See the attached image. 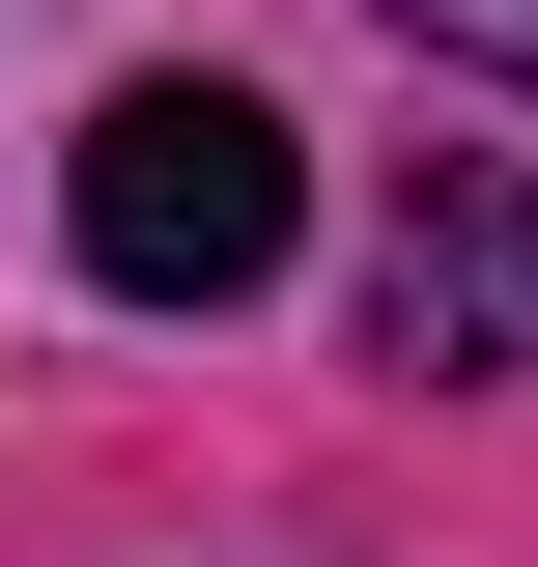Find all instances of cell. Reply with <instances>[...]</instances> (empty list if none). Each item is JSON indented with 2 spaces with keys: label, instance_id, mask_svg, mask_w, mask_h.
Listing matches in <instances>:
<instances>
[{
  "label": "cell",
  "instance_id": "cell-3",
  "mask_svg": "<svg viewBox=\"0 0 538 567\" xmlns=\"http://www.w3.org/2000/svg\"><path fill=\"white\" fill-rule=\"evenodd\" d=\"M425 58H482V85H538V0H397Z\"/></svg>",
  "mask_w": 538,
  "mask_h": 567
},
{
  "label": "cell",
  "instance_id": "cell-2",
  "mask_svg": "<svg viewBox=\"0 0 538 567\" xmlns=\"http://www.w3.org/2000/svg\"><path fill=\"white\" fill-rule=\"evenodd\" d=\"M369 341H397V369H538V199L482 171V142L397 199V256H369Z\"/></svg>",
  "mask_w": 538,
  "mask_h": 567
},
{
  "label": "cell",
  "instance_id": "cell-1",
  "mask_svg": "<svg viewBox=\"0 0 538 567\" xmlns=\"http://www.w3.org/2000/svg\"><path fill=\"white\" fill-rule=\"evenodd\" d=\"M283 227H312V142H283L256 85H114V114H85V284H114V312H256Z\"/></svg>",
  "mask_w": 538,
  "mask_h": 567
}]
</instances>
